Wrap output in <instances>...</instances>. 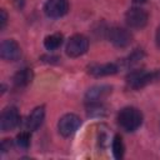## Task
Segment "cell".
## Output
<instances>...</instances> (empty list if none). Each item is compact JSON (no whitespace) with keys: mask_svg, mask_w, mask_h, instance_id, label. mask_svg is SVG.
<instances>
[{"mask_svg":"<svg viewBox=\"0 0 160 160\" xmlns=\"http://www.w3.org/2000/svg\"><path fill=\"white\" fill-rule=\"evenodd\" d=\"M118 124L125 131H135L142 124V114L134 106H126L118 114Z\"/></svg>","mask_w":160,"mask_h":160,"instance_id":"6da1fadb","label":"cell"},{"mask_svg":"<svg viewBox=\"0 0 160 160\" xmlns=\"http://www.w3.org/2000/svg\"><path fill=\"white\" fill-rule=\"evenodd\" d=\"M88 48H89L88 38L81 34H76L68 40L65 51H66V55L70 58H79L88 51Z\"/></svg>","mask_w":160,"mask_h":160,"instance_id":"7a4b0ae2","label":"cell"},{"mask_svg":"<svg viewBox=\"0 0 160 160\" xmlns=\"http://www.w3.org/2000/svg\"><path fill=\"white\" fill-rule=\"evenodd\" d=\"M156 78H158V72H149L142 69H136L129 72L126 81L129 86H131L132 89H141L148 84H150L151 81H154Z\"/></svg>","mask_w":160,"mask_h":160,"instance_id":"3957f363","label":"cell"},{"mask_svg":"<svg viewBox=\"0 0 160 160\" xmlns=\"http://www.w3.org/2000/svg\"><path fill=\"white\" fill-rule=\"evenodd\" d=\"M80 125H81V119L78 115L66 114L60 118V120L58 122V130L62 136L69 138L76 132V130L80 128Z\"/></svg>","mask_w":160,"mask_h":160,"instance_id":"277c9868","label":"cell"},{"mask_svg":"<svg viewBox=\"0 0 160 160\" xmlns=\"http://www.w3.org/2000/svg\"><path fill=\"white\" fill-rule=\"evenodd\" d=\"M149 14L141 8H131L125 14V21L131 29H142L148 24Z\"/></svg>","mask_w":160,"mask_h":160,"instance_id":"5b68a950","label":"cell"},{"mask_svg":"<svg viewBox=\"0 0 160 160\" xmlns=\"http://www.w3.org/2000/svg\"><path fill=\"white\" fill-rule=\"evenodd\" d=\"M20 122V115L15 106H8L0 115V129L2 131H10L15 129Z\"/></svg>","mask_w":160,"mask_h":160,"instance_id":"8992f818","label":"cell"},{"mask_svg":"<svg viewBox=\"0 0 160 160\" xmlns=\"http://www.w3.org/2000/svg\"><path fill=\"white\" fill-rule=\"evenodd\" d=\"M108 36H109V41L116 48H126L130 45V42L132 40L131 34L126 29L119 28V26L111 28L109 30Z\"/></svg>","mask_w":160,"mask_h":160,"instance_id":"52a82bcc","label":"cell"},{"mask_svg":"<svg viewBox=\"0 0 160 160\" xmlns=\"http://www.w3.org/2000/svg\"><path fill=\"white\" fill-rule=\"evenodd\" d=\"M21 55V49L20 45L12 40V39H6L1 42L0 45V56L5 61H16Z\"/></svg>","mask_w":160,"mask_h":160,"instance_id":"ba28073f","label":"cell"},{"mask_svg":"<svg viewBox=\"0 0 160 160\" xmlns=\"http://www.w3.org/2000/svg\"><path fill=\"white\" fill-rule=\"evenodd\" d=\"M69 11L68 0H48L44 5V12L49 18H61Z\"/></svg>","mask_w":160,"mask_h":160,"instance_id":"9c48e42d","label":"cell"},{"mask_svg":"<svg viewBox=\"0 0 160 160\" xmlns=\"http://www.w3.org/2000/svg\"><path fill=\"white\" fill-rule=\"evenodd\" d=\"M112 88L109 85H95L91 86L85 94V101L88 104L91 102H101L105 98L111 94Z\"/></svg>","mask_w":160,"mask_h":160,"instance_id":"30bf717a","label":"cell"},{"mask_svg":"<svg viewBox=\"0 0 160 160\" xmlns=\"http://www.w3.org/2000/svg\"><path fill=\"white\" fill-rule=\"evenodd\" d=\"M119 70V66L114 62H108V64H94L89 66V74H91L95 78H101V76H108V75H114Z\"/></svg>","mask_w":160,"mask_h":160,"instance_id":"8fae6325","label":"cell"},{"mask_svg":"<svg viewBox=\"0 0 160 160\" xmlns=\"http://www.w3.org/2000/svg\"><path fill=\"white\" fill-rule=\"evenodd\" d=\"M44 118H45V108L44 106H38L32 110V112L28 116V120H26V128L29 131H35L38 130L42 121H44Z\"/></svg>","mask_w":160,"mask_h":160,"instance_id":"7c38bea8","label":"cell"},{"mask_svg":"<svg viewBox=\"0 0 160 160\" xmlns=\"http://www.w3.org/2000/svg\"><path fill=\"white\" fill-rule=\"evenodd\" d=\"M32 78H34L32 70L29 68H24L14 75L12 80H14V84L16 88H25L32 81Z\"/></svg>","mask_w":160,"mask_h":160,"instance_id":"4fadbf2b","label":"cell"},{"mask_svg":"<svg viewBox=\"0 0 160 160\" xmlns=\"http://www.w3.org/2000/svg\"><path fill=\"white\" fill-rule=\"evenodd\" d=\"M62 40H64L62 35H61L60 32H55V34L48 35V36L45 38V40H44V46H45L48 50L54 51V50H56V49H59V48L61 46Z\"/></svg>","mask_w":160,"mask_h":160,"instance_id":"5bb4252c","label":"cell"},{"mask_svg":"<svg viewBox=\"0 0 160 160\" xmlns=\"http://www.w3.org/2000/svg\"><path fill=\"white\" fill-rule=\"evenodd\" d=\"M111 148H112V152H114V156L116 159H121L122 155H124V142H122V139L120 135H115L114 139H112V142H111Z\"/></svg>","mask_w":160,"mask_h":160,"instance_id":"9a60e30c","label":"cell"},{"mask_svg":"<svg viewBox=\"0 0 160 160\" xmlns=\"http://www.w3.org/2000/svg\"><path fill=\"white\" fill-rule=\"evenodd\" d=\"M88 114L91 116H102L105 114V108L101 102H91L88 106Z\"/></svg>","mask_w":160,"mask_h":160,"instance_id":"2e32d148","label":"cell"},{"mask_svg":"<svg viewBox=\"0 0 160 160\" xmlns=\"http://www.w3.org/2000/svg\"><path fill=\"white\" fill-rule=\"evenodd\" d=\"M30 140H31V136H30L29 131H22L16 136V144H18V146H20L22 149H28L29 148Z\"/></svg>","mask_w":160,"mask_h":160,"instance_id":"e0dca14e","label":"cell"},{"mask_svg":"<svg viewBox=\"0 0 160 160\" xmlns=\"http://www.w3.org/2000/svg\"><path fill=\"white\" fill-rule=\"evenodd\" d=\"M142 58H144V52H142V50L136 49V50H135L134 52H131L130 56L128 58V60H126V66H132V65L138 64Z\"/></svg>","mask_w":160,"mask_h":160,"instance_id":"ac0fdd59","label":"cell"},{"mask_svg":"<svg viewBox=\"0 0 160 160\" xmlns=\"http://www.w3.org/2000/svg\"><path fill=\"white\" fill-rule=\"evenodd\" d=\"M6 21H8V14L4 9L0 10V29H4L5 25H6Z\"/></svg>","mask_w":160,"mask_h":160,"instance_id":"d6986e66","label":"cell"},{"mask_svg":"<svg viewBox=\"0 0 160 160\" xmlns=\"http://www.w3.org/2000/svg\"><path fill=\"white\" fill-rule=\"evenodd\" d=\"M11 145H12V142H11V140H10V139H4V140H2V142H1V151H2V152H5V151L10 150Z\"/></svg>","mask_w":160,"mask_h":160,"instance_id":"ffe728a7","label":"cell"},{"mask_svg":"<svg viewBox=\"0 0 160 160\" xmlns=\"http://www.w3.org/2000/svg\"><path fill=\"white\" fill-rule=\"evenodd\" d=\"M155 39H156V45H158V48H160V26H159V28H158V30H156Z\"/></svg>","mask_w":160,"mask_h":160,"instance_id":"44dd1931","label":"cell"},{"mask_svg":"<svg viewBox=\"0 0 160 160\" xmlns=\"http://www.w3.org/2000/svg\"><path fill=\"white\" fill-rule=\"evenodd\" d=\"M132 1H134L135 4H144L146 0H132Z\"/></svg>","mask_w":160,"mask_h":160,"instance_id":"7402d4cb","label":"cell"}]
</instances>
